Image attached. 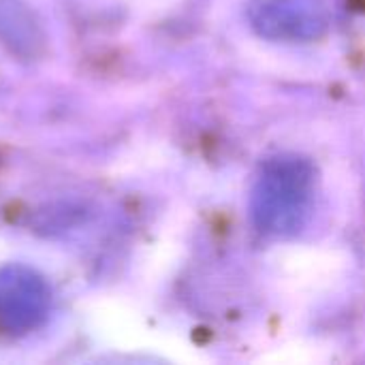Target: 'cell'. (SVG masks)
Wrapping results in <instances>:
<instances>
[{
    "label": "cell",
    "instance_id": "obj_1",
    "mask_svg": "<svg viewBox=\"0 0 365 365\" xmlns=\"http://www.w3.org/2000/svg\"><path fill=\"white\" fill-rule=\"evenodd\" d=\"M314 195L317 171L308 158L297 154L267 158L248 199L252 225L267 237H291L308 222Z\"/></svg>",
    "mask_w": 365,
    "mask_h": 365
},
{
    "label": "cell",
    "instance_id": "obj_2",
    "mask_svg": "<svg viewBox=\"0 0 365 365\" xmlns=\"http://www.w3.org/2000/svg\"><path fill=\"white\" fill-rule=\"evenodd\" d=\"M248 17L261 36L282 43L319 38L329 21L323 0H250Z\"/></svg>",
    "mask_w": 365,
    "mask_h": 365
}]
</instances>
